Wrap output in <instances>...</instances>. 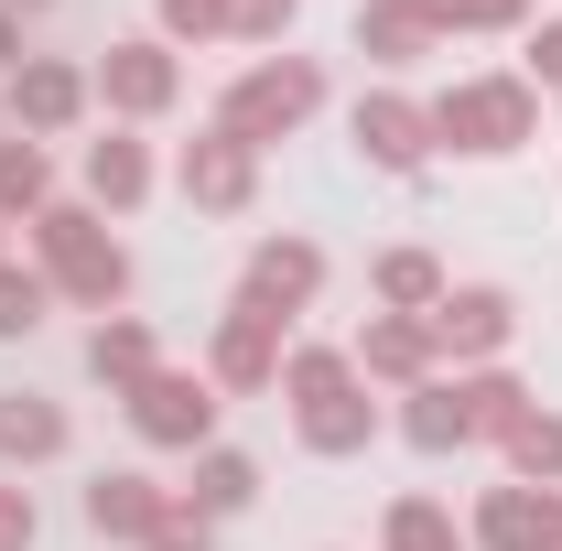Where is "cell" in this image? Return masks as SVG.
Returning <instances> with one entry per match:
<instances>
[{
	"instance_id": "cell-1",
	"label": "cell",
	"mask_w": 562,
	"mask_h": 551,
	"mask_svg": "<svg viewBox=\"0 0 562 551\" xmlns=\"http://www.w3.org/2000/svg\"><path fill=\"white\" fill-rule=\"evenodd\" d=\"M281 390H292V421H303L314 454H368L379 401H368V379H357L347 346H292V357H281Z\"/></svg>"
},
{
	"instance_id": "cell-2",
	"label": "cell",
	"mask_w": 562,
	"mask_h": 551,
	"mask_svg": "<svg viewBox=\"0 0 562 551\" xmlns=\"http://www.w3.org/2000/svg\"><path fill=\"white\" fill-rule=\"evenodd\" d=\"M541 140V87L530 76H454L432 98V151H519Z\"/></svg>"
},
{
	"instance_id": "cell-3",
	"label": "cell",
	"mask_w": 562,
	"mask_h": 551,
	"mask_svg": "<svg viewBox=\"0 0 562 551\" xmlns=\"http://www.w3.org/2000/svg\"><path fill=\"white\" fill-rule=\"evenodd\" d=\"M33 271L55 281V292H76V303H120L131 292V249L98 227V206H44L33 216Z\"/></svg>"
},
{
	"instance_id": "cell-4",
	"label": "cell",
	"mask_w": 562,
	"mask_h": 551,
	"mask_svg": "<svg viewBox=\"0 0 562 551\" xmlns=\"http://www.w3.org/2000/svg\"><path fill=\"white\" fill-rule=\"evenodd\" d=\"M314 109H325V66H314V55H271V66H249L238 87H227V98H216V131L260 151V140L303 131Z\"/></svg>"
},
{
	"instance_id": "cell-5",
	"label": "cell",
	"mask_w": 562,
	"mask_h": 551,
	"mask_svg": "<svg viewBox=\"0 0 562 551\" xmlns=\"http://www.w3.org/2000/svg\"><path fill=\"white\" fill-rule=\"evenodd\" d=\"M131 432L162 443V454H206L216 443V379L206 368H151L131 390Z\"/></svg>"
},
{
	"instance_id": "cell-6",
	"label": "cell",
	"mask_w": 562,
	"mask_h": 551,
	"mask_svg": "<svg viewBox=\"0 0 562 551\" xmlns=\"http://www.w3.org/2000/svg\"><path fill=\"white\" fill-rule=\"evenodd\" d=\"M347 131H357V162H368V173H401V184H412L422 162H432V109L401 98V87H368Z\"/></svg>"
},
{
	"instance_id": "cell-7",
	"label": "cell",
	"mask_w": 562,
	"mask_h": 551,
	"mask_svg": "<svg viewBox=\"0 0 562 551\" xmlns=\"http://www.w3.org/2000/svg\"><path fill=\"white\" fill-rule=\"evenodd\" d=\"M476 551H562V486H487L476 497V530H465Z\"/></svg>"
},
{
	"instance_id": "cell-8",
	"label": "cell",
	"mask_w": 562,
	"mask_h": 551,
	"mask_svg": "<svg viewBox=\"0 0 562 551\" xmlns=\"http://www.w3.org/2000/svg\"><path fill=\"white\" fill-rule=\"evenodd\" d=\"M422 325H432V346H443V357H497V346H508V325H519V303H508L497 281H443V303H432Z\"/></svg>"
},
{
	"instance_id": "cell-9",
	"label": "cell",
	"mask_w": 562,
	"mask_h": 551,
	"mask_svg": "<svg viewBox=\"0 0 562 551\" xmlns=\"http://www.w3.org/2000/svg\"><path fill=\"white\" fill-rule=\"evenodd\" d=\"M314 292H325V249L314 238H260L249 271H238V303L249 314H303Z\"/></svg>"
},
{
	"instance_id": "cell-10",
	"label": "cell",
	"mask_w": 562,
	"mask_h": 551,
	"mask_svg": "<svg viewBox=\"0 0 562 551\" xmlns=\"http://www.w3.org/2000/svg\"><path fill=\"white\" fill-rule=\"evenodd\" d=\"M162 519H173V486H162V476H140V465L87 476V530H98V541H140V551H151Z\"/></svg>"
},
{
	"instance_id": "cell-11",
	"label": "cell",
	"mask_w": 562,
	"mask_h": 551,
	"mask_svg": "<svg viewBox=\"0 0 562 551\" xmlns=\"http://www.w3.org/2000/svg\"><path fill=\"white\" fill-rule=\"evenodd\" d=\"M0 98H11V120H22V140H44V131H76V109L98 98L76 66H44V55H22V66L0 76Z\"/></svg>"
},
{
	"instance_id": "cell-12",
	"label": "cell",
	"mask_w": 562,
	"mask_h": 551,
	"mask_svg": "<svg viewBox=\"0 0 562 551\" xmlns=\"http://www.w3.org/2000/svg\"><path fill=\"white\" fill-rule=\"evenodd\" d=\"M173 87H184L173 44H109V55H98V98H109L120 120H151V109H173Z\"/></svg>"
},
{
	"instance_id": "cell-13",
	"label": "cell",
	"mask_w": 562,
	"mask_h": 551,
	"mask_svg": "<svg viewBox=\"0 0 562 551\" xmlns=\"http://www.w3.org/2000/svg\"><path fill=\"white\" fill-rule=\"evenodd\" d=\"M281 357H292V346H281V314H249V303H238V314L216 325V346H206V379L216 390H271Z\"/></svg>"
},
{
	"instance_id": "cell-14",
	"label": "cell",
	"mask_w": 562,
	"mask_h": 551,
	"mask_svg": "<svg viewBox=\"0 0 562 551\" xmlns=\"http://www.w3.org/2000/svg\"><path fill=\"white\" fill-rule=\"evenodd\" d=\"M347 357H357V379H390V390H422L443 346H432V325H422V314H368Z\"/></svg>"
},
{
	"instance_id": "cell-15",
	"label": "cell",
	"mask_w": 562,
	"mask_h": 551,
	"mask_svg": "<svg viewBox=\"0 0 562 551\" xmlns=\"http://www.w3.org/2000/svg\"><path fill=\"white\" fill-rule=\"evenodd\" d=\"M173 184H184L195 206L227 216V206H249V195H260V151H249V140H227V131H206V140H184Z\"/></svg>"
},
{
	"instance_id": "cell-16",
	"label": "cell",
	"mask_w": 562,
	"mask_h": 551,
	"mask_svg": "<svg viewBox=\"0 0 562 551\" xmlns=\"http://www.w3.org/2000/svg\"><path fill=\"white\" fill-rule=\"evenodd\" d=\"M151 368H162V357H151V325H140V314H98V325H87V379H109L120 401H131Z\"/></svg>"
},
{
	"instance_id": "cell-17",
	"label": "cell",
	"mask_w": 562,
	"mask_h": 551,
	"mask_svg": "<svg viewBox=\"0 0 562 551\" xmlns=\"http://www.w3.org/2000/svg\"><path fill=\"white\" fill-rule=\"evenodd\" d=\"M173 497H184V508H195V519H238V508H249V497H260V465H249V454H238V443H206V454H195V476L173 486Z\"/></svg>"
},
{
	"instance_id": "cell-18",
	"label": "cell",
	"mask_w": 562,
	"mask_h": 551,
	"mask_svg": "<svg viewBox=\"0 0 562 551\" xmlns=\"http://www.w3.org/2000/svg\"><path fill=\"white\" fill-rule=\"evenodd\" d=\"M432 44H443V33H432L422 0H357V55H390V66H401V55H432Z\"/></svg>"
},
{
	"instance_id": "cell-19",
	"label": "cell",
	"mask_w": 562,
	"mask_h": 551,
	"mask_svg": "<svg viewBox=\"0 0 562 551\" xmlns=\"http://www.w3.org/2000/svg\"><path fill=\"white\" fill-rule=\"evenodd\" d=\"M0 454H11V465H44V454H66V412H55L44 390H0Z\"/></svg>"
},
{
	"instance_id": "cell-20",
	"label": "cell",
	"mask_w": 562,
	"mask_h": 551,
	"mask_svg": "<svg viewBox=\"0 0 562 551\" xmlns=\"http://www.w3.org/2000/svg\"><path fill=\"white\" fill-rule=\"evenodd\" d=\"M497 454H508V476H519V486H562V412L530 401V412L497 432Z\"/></svg>"
},
{
	"instance_id": "cell-21",
	"label": "cell",
	"mask_w": 562,
	"mask_h": 551,
	"mask_svg": "<svg viewBox=\"0 0 562 551\" xmlns=\"http://www.w3.org/2000/svg\"><path fill=\"white\" fill-rule=\"evenodd\" d=\"M55 206V162H44V140H22V131H0V216H33Z\"/></svg>"
},
{
	"instance_id": "cell-22",
	"label": "cell",
	"mask_w": 562,
	"mask_h": 551,
	"mask_svg": "<svg viewBox=\"0 0 562 551\" xmlns=\"http://www.w3.org/2000/svg\"><path fill=\"white\" fill-rule=\"evenodd\" d=\"M87 195H98V206H140V195H151V151H140L131 131L87 140Z\"/></svg>"
},
{
	"instance_id": "cell-23",
	"label": "cell",
	"mask_w": 562,
	"mask_h": 551,
	"mask_svg": "<svg viewBox=\"0 0 562 551\" xmlns=\"http://www.w3.org/2000/svg\"><path fill=\"white\" fill-rule=\"evenodd\" d=\"M401 432H412L422 454H454V443H476V432H465V390H454V379H422L412 412H401Z\"/></svg>"
},
{
	"instance_id": "cell-24",
	"label": "cell",
	"mask_w": 562,
	"mask_h": 551,
	"mask_svg": "<svg viewBox=\"0 0 562 551\" xmlns=\"http://www.w3.org/2000/svg\"><path fill=\"white\" fill-rule=\"evenodd\" d=\"M379 303H390V314H432V303H443V260H432V249H379Z\"/></svg>"
},
{
	"instance_id": "cell-25",
	"label": "cell",
	"mask_w": 562,
	"mask_h": 551,
	"mask_svg": "<svg viewBox=\"0 0 562 551\" xmlns=\"http://www.w3.org/2000/svg\"><path fill=\"white\" fill-rule=\"evenodd\" d=\"M454 390H465V432H476V443H497V432H508V421L530 412V390H519V379H508V368H465V379H454Z\"/></svg>"
},
{
	"instance_id": "cell-26",
	"label": "cell",
	"mask_w": 562,
	"mask_h": 551,
	"mask_svg": "<svg viewBox=\"0 0 562 551\" xmlns=\"http://www.w3.org/2000/svg\"><path fill=\"white\" fill-rule=\"evenodd\" d=\"M379 551H465V530H454V508H443V497H401V508H390V530H379Z\"/></svg>"
},
{
	"instance_id": "cell-27",
	"label": "cell",
	"mask_w": 562,
	"mask_h": 551,
	"mask_svg": "<svg viewBox=\"0 0 562 551\" xmlns=\"http://www.w3.org/2000/svg\"><path fill=\"white\" fill-rule=\"evenodd\" d=\"M238 33V0H162V44H216Z\"/></svg>"
},
{
	"instance_id": "cell-28",
	"label": "cell",
	"mask_w": 562,
	"mask_h": 551,
	"mask_svg": "<svg viewBox=\"0 0 562 551\" xmlns=\"http://www.w3.org/2000/svg\"><path fill=\"white\" fill-rule=\"evenodd\" d=\"M44 303H55V281L0 260V336H33V325H44Z\"/></svg>"
},
{
	"instance_id": "cell-29",
	"label": "cell",
	"mask_w": 562,
	"mask_h": 551,
	"mask_svg": "<svg viewBox=\"0 0 562 551\" xmlns=\"http://www.w3.org/2000/svg\"><path fill=\"white\" fill-rule=\"evenodd\" d=\"M432 11V33H497V22H519L530 0H422Z\"/></svg>"
},
{
	"instance_id": "cell-30",
	"label": "cell",
	"mask_w": 562,
	"mask_h": 551,
	"mask_svg": "<svg viewBox=\"0 0 562 551\" xmlns=\"http://www.w3.org/2000/svg\"><path fill=\"white\" fill-rule=\"evenodd\" d=\"M151 551H216V519H195V508H184V497H173V519H162V530H151Z\"/></svg>"
},
{
	"instance_id": "cell-31",
	"label": "cell",
	"mask_w": 562,
	"mask_h": 551,
	"mask_svg": "<svg viewBox=\"0 0 562 551\" xmlns=\"http://www.w3.org/2000/svg\"><path fill=\"white\" fill-rule=\"evenodd\" d=\"M530 87H541V98H562V22H541V33H530Z\"/></svg>"
},
{
	"instance_id": "cell-32",
	"label": "cell",
	"mask_w": 562,
	"mask_h": 551,
	"mask_svg": "<svg viewBox=\"0 0 562 551\" xmlns=\"http://www.w3.org/2000/svg\"><path fill=\"white\" fill-rule=\"evenodd\" d=\"M33 530H44L33 519V486H0V551H33Z\"/></svg>"
},
{
	"instance_id": "cell-33",
	"label": "cell",
	"mask_w": 562,
	"mask_h": 551,
	"mask_svg": "<svg viewBox=\"0 0 562 551\" xmlns=\"http://www.w3.org/2000/svg\"><path fill=\"white\" fill-rule=\"evenodd\" d=\"M292 22V0H238V33H281Z\"/></svg>"
},
{
	"instance_id": "cell-34",
	"label": "cell",
	"mask_w": 562,
	"mask_h": 551,
	"mask_svg": "<svg viewBox=\"0 0 562 551\" xmlns=\"http://www.w3.org/2000/svg\"><path fill=\"white\" fill-rule=\"evenodd\" d=\"M22 66V11H0V76Z\"/></svg>"
},
{
	"instance_id": "cell-35",
	"label": "cell",
	"mask_w": 562,
	"mask_h": 551,
	"mask_svg": "<svg viewBox=\"0 0 562 551\" xmlns=\"http://www.w3.org/2000/svg\"><path fill=\"white\" fill-rule=\"evenodd\" d=\"M0 11H44V0H0Z\"/></svg>"
}]
</instances>
